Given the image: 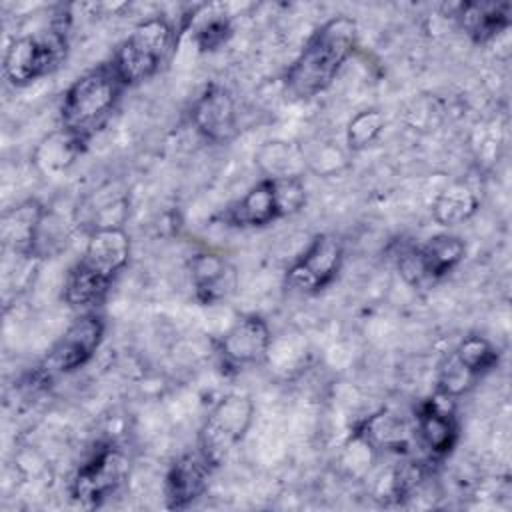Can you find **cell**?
<instances>
[{
    "mask_svg": "<svg viewBox=\"0 0 512 512\" xmlns=\"http://www.w3.org/2000/svg\"><path fill=\"white\" fill-rule=\"evenodd\" d=\"M212 468L214 466L200 454V450L186 452L176 458L168 468L164 480L166 506L180 510L198 500L208 486V476Z\"/></svg>",
    "mask_w": 512,
    "mask_h": 512,
    "instance_id": "obj_15",
    "label": "cell"
},
{
    "mask_svg": "<svg viewBox=\"0 0 512 512\" xmlns=\"http://www.w3.org/2000/svg\"><path fill=\"white\" fill-rule=\"evenodd\" d=\"M270 328L256 314L240 316L218 340V354L228 368L260 364L270 348Z\"/></svg>",
    "mask_w": 512,
    "mask_h": 512,
    "instance_id": "obj_13",
    "label": "cell"
},
{
    "mask_svg": "<svg viewBox=\"0 0 512 512\" xmlns=\"http://www.w3.org/2000/svg\"><path fill=\"white\" fill-rule=\"evenodd\" d=\"M306 204V186L300 176H268L222 212L228 226L256 228L296 214Z\"/></svg>",
    "mask_w": 512,
    "mask_h": 512,
    "instance_id": "obj_4",
    "label": "cell"
},
{
    "mask_svg": "<svg viewBox=\"0 0 512 512\" xmlns=\"http://www.w3.org/2000/svg\"><path fill=\"white\" fill-rule=\"evenodd\" d=\"M254 418V402L246 394H228L208 412L200 434L198 450L216 468L244 440Z\"/></svg>",
    "mask_w": 512,
    "mask_h": 512,
    "instance_id": "obj_7",
    "label": "cell"
},
{
    "mask_svg": "<svg viewBox=\"0 0 512 512\" xmlns=\"http://www.w3.org/2000/svg\"><path fill=\"white\" fill-rule=\"evenodd\" d=\"M66 56V24L54 22L42 34L10 42L4 54V76L14 86L30 84L60 66Z\"/></svg>",
    "mask_w": 512,
    "mask_h": 512,
    "instance_id": "obj_6",
    "label": "cell"
},
{
    "mask_svg": "<svg viewBox=\"0 0 512 512\" xmlns=\"http://www.w3.org/2000/svg\"><path fill=\"white\" fill-rule=\"evenodd\" d=\"M464 252L466 246L458 236L438 234L426 244L406 250L398 260V268L410 284H422L452 272L464 258Z\"/></svg>",
    "mask_w": 512,
    "mask_h": 512,
    "instance_id": "obj_12",
    "label": "cell"
},
{
    "mask_svg": "<svg viewBox=\"0 0 512 512\" xmlns=\"http://www.w3.org/2000/svg\"><path fill=\"white\" fill-rule=\"evenodd\" d=\"M230 32H232V28H230L228 18H224V14H214L198 26L194 38H196V44L200 46V50H214L228 40Z\"/></svg>",
    "mask_w": 512,
    "mask_h": 512,
    "instance_id": "obj_22",
    "label": "cell"
},
{
    "mask_svg": "<svg viewBox=\"0 0 512 512\" xmlns=\"http://www.w3.org/2000/svg\"><path fill=\"white\" fill-rule=\"evenodd\" d=\"M476 206H478L476 198L466 188L454 186V188L446 190L436 200L434 216L440 224L450 226V224H456L460 220H466L476 210Z\"/></svg>",
    "mask_w": 512,
    "mask_h": 512,
    "instance_id": "obj_20",
    "label": "cell"
},
{
    "mask_svg": "<svg viewBox=\"0 0 512 512\" xmlns=\"http://www.w3.org/2000/svg\"><path fill=\"white\" fill-rule=\"evenodd\" d=\"M190 278L202 304H216L236 290L234 266L216 252H198L190 260Z\"/></svg>",
    "mask_w": 512,
    "mask_h": 512,
    "instance_id": "obj_17",
    "label": "cell"
},
{
    "mask_svg": "<svg viewBox=\"0 0 512 512\" xmlns=\"http://www.w3.org/2000/svg\"><path fill=\"white\" fill-rule=\"evenodd\" d=\"M384 128V116L380 110H362L350 122L346 130V142L352 150L370 146Z\"/></svg>",
    "mask_w": 512,
    "mask_h": 512,
    "instance_id": "obj_21",
    "label": "cell"
},
{
    "mask_svg": "<svg viewBox=\"0 0 512 512\" xmlns=\"http://www.w3.org/2000/svg\"><path fill=\"white\" fill-rule=\"evenodd\" d=\"M462 30L478 44H484L510 26L512 6L508 2H466L460 6Z\"/></svg>",
    "mask_w": 512,
    "mask_h": 512,
    "instance_id": "obj_18",
    "label": "cell"
},
{
    "mask_svg": "<svg viewBox=\"0 0 512 512\" xmlns=\"http://www.w3.org/2000/svg\"><path fill=\"white\" fill-rule=\"evenodd\" d=\"M122 88L112 64H100L82 74L64 94L62 130L84 146L114 110Z\"/></svg>",
    "mask_w": 512,
    "mask_h": 512,
    "instance_id": "obj_3",
    "label": "cell"
},
{
    "mask_svg": "<svg viewBox=\"0 0 512 512\" xmlns=\"http://www.w3.org/2000/svg\"><path fill=\"white\" fill-rule=\"evenodd\" d=\"M128 258V234L114 224L98 226L66 278L64 300L68 306L84 312L98 306L108 294L114 278L128 264Z\"/></svg>",
    "mask_w": 512,
    "mask_h": 512,
    "instance_id": "obj_2",
    "label": "cell"
},
{
    "mask_svg": "<svg viewBox=\"0 0 512 512\" xmlns=\"http://www.w3.org/2000/svg\"><path fill=\"white\" fill-rule=\"evenodd\" d=\"M498 362L496 348L482 336L464 338L444 360L438 372V392L454 398L492 370Z\"/></svg>",
    "mask_w": 512,
    "mask_h": 512,
    "instance_id": "obj_11",
    "label": "cell"
},
{
    "mask_svg": "<svg viewBox=\"0 0 512 512\" xmlns=\"http://www.w3.org/2000/svg\"><path fill=\"white\" fill-rule=\"evenodd\" d=\"M416 428L422 444L434 456H446L458 440V424L454 418L452 398L436 392L428 398L416 416Z\"/></svg>",
    "mask_w": 512,
    "mask_h": 512,
    "instance_id": "obj_16",
    "label": "cell"
},
{
    "mask_svg": "<svg viewBox=\"0 0 512 512\" xmlns=\"http://www.w3.org/2000/svg\"><path fill=\"white\" fill-rule=\"evenodd\" d=\"M104 336V320L94 312L80 314L50 346L36 368V376L50 380L82 368L98 350Z\"/></svg>",
    "mask_w": 512,
    "mask_h": 512,
    "instance_id": "obj_8",
    "label": "cell"
},
{
    "mask_svg": "<svg viewBox=\"0 0 512 512\" xmlns=\"http://www.w3.org/2000/svg\"><path fill=\"white\" fill-rule=\"evenodd\" d=\"M44 216L42 206L36 200H28L4 214L2 236L6 244H12L18 252H30Z\"/></svg>",
    "mask_w": 512,
    "mask_h": 512,
    "instance_id": "obj_19",
    "label": "cell"
},
{
    "mask_svg": "<svg viewBox=\"0 0 512 512\" xmlns=\"http://www.w3.org/2000/svg\"><path fill=\"white\" fill-rule=\"evenodd\" d=\"M174 46L172 26L156 16L142 20L120 42L112 56V68L122 86H136L152 78L168 60Z\"/></svg>",
    "mask_w": 512,
    "mask_h": 512,
    "instance_id": "obj_5",
    "label": "cell"
},
{
    "mask_svg": "<svg viewBox=\"0 0 512 512\" xmlns=\"http://www.w3.org/2000/svg\"><path fill=\"white\" fill-rule=\"evenodd\" d=\"M194 128L210 142H228L238 130L236 104L228 88L210 84L192 106Z\"/></svg>",
    "mask_w": 512,
    "mask_h": 512,
    "instance_id": "obj_14",
    "label": "cell"
},
{
    "mask_svg": "<svg viewBox=\"0 0 512 512\" xmlns=\"http://www.w3.org/2000/svg\"><path fill=\"white\" fill-rule=\"evenodd\" d=\"M342 244L332 234H318L286 270V286L294 292L314 294L324 290L340 272Z\"/></svg>",
    "mask_w": 512,
    "mask_h": 512,
    "instance_id": "obj_10",
    "label": "cell"
},
{
    "mask_svg": "<svg viewBox=\"0 0 512 512\" xmlns=\"http://www.w3.org/2000/svg\"><path fill=\"white\" fill-rule=\"evenodd\" d=\"M358 26L350 16H334L318 26L284 76L286 90L296 98L324 92L352 56Z\"/></svg>",
    "mask_w": 512,
    "mask_h": 512,
    "instance_id": "obj_1",
    "label": "cell"
},
{
    "mask_svg": "<svg viewBox=\"0 0 512 512\" xmlns=\"http://www.w3.org/2000/svg\"><path fill=\"white\" fill-rule=\"evenodd\" d=\"M128 470L130 464L126 454L112 444H104L96 448V452L74 474L70 486L72 498L90 506L100 504L122 486Z\"/></svg>",
    "mask_w": 512,
    "mask_h": 512,
    "instance_id": "obj_9",
    "label": "cell"
}]
</instances>
